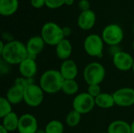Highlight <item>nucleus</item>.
<instances>
[{"mask_svg":"<svg viewBox=\"0 0 134 133\" xmlns=\"http://www.w3.org/2000/svg\"><path fill=\"white\" fill-rule=\"evenodd\" d=\"M62 28H63V33H64V38H65L67 37H68V36L71 35V27L65 26V27H63Z\"/></svg>","mask_w":134,"mask_h":133,"instance_id":"obj_33","label":"nucleus"},{"mask_svg":"<svg viewBox=\"0 0 134 133\" xmlns=\"http://www.w3.org/2000/svg\"><path fill=\"white\" fill-rule=\"evenodd\" d=\"M78 5H79V9L81 10V12L90 9V4L88 0H80L79 2Z\"/></svg>","mask_w":134,"mask_h":133,"instance_id":"obj_29","label":"nucleus"},{"mask_svg":"<svg viewBox=\"0 0 134 133\" xmlns=\"http://www.w3.org/2000/svg\"><path fill=\"white\" fill-rule=\"evenodd\" d=\"M46 133H64V126L59 120H52L45 127Z\"/></svg>","mask_w":134,"mask_h":133,"instance_id":"obj_24","label":"nucleus"},{"mask_svg":"<svg viewBox=\"0 0 134 133\" xmlns=\"http://www.w3.org/2000/svg\"><path fill=\"white\" fill-rule=\"evenodd\" d=\"M115 105L121 107H128L134 104V89L123 87L112 93Z\"/></svg>","mask_w":134,"mask_h":133,"instance_id":"obj_9","label":"nucleus"},{"mask_svg":"<svg viewBox=\"0 0 134 133\" xmlns=\"http://www.w3.org/2000/svg\"><path fill=\"white\" fill-rule=\"evenodd\" d=\"M108 133H132L130 125L123 120L113 121L108 127Z\"/></svg>","mask_w":134,"mask_h":133,"instance_id":"obj_19","label":"nucleus"},{"mask_svg":"<svg viewBox=\"0 0 134 133\" xmlns=\"http://www.w3.org/2000/svg\"><path fill=\"white\" fill-rule=\"evenodd\" d=\"M106 76L104 67L99 62L88 63L83 71V78L87 85H100Z\"/></svg>","mask_w":134,"mask_h":133,"instance_id":"obj_4","label":"nucleus"},{"mask_svg":"<svg viewBox=\"0 0 134 133\" xmlns=\"http://www.w3.org/2000/svg\"><path fill=\"white\" fill-rule=\"evenodd\" d=\"M19 7V0H0V14L9 16L14 14Z\"/></svg>","mask_w":134,"mask_h":133,"instance_id":"obj_17","label":"nucleus"},{"mask_svg":"<svg viewBox=\"0 0 134 133\" xmlns=\"http://www.w3.org/2000/svg\"><path fill=\"white\" fill-rule=\"evenodd\" d=\"M2 125L9 132H14L17 130L18 129V125H19V119L20 117L15 113V112H11L9 114L6 115L3 118H2Z\"/></svg>","mask_w":134,"mask_h":133,"instance_id":"obj_20","label":"nucleus"},{"mask_svg":"<svg viewBox=\"0 0 134 133\" xmlns=\"http://www.w3.org/2000/svg\"><path fill=\"white\" fill-rule=\"evenodd\" d=\"M31 5L35 9H40L46 5V0H30Z\"/></svg>","mask_w":134,"mask_h":133,"instance_id":"obj_30","label":"nucleus"},{"mask_svg":"<svg viewBox=\"0 0 134 133\" xmlns=\"http://www.w3.org/2000/svg\"><path fill=\"white\" fill-rule=\"evenodd\" d=\"M66 0H46V5L49 9H57L65 5Z\"/></svg>","mask_w":134,"mask_h":133,"instance_id":"obj_28","label":"nucleus"},{"mask_svg":"<svg viewBox=\"0 0 134 133\" xmlns=\"http://www.w3.org/2000/svg\"><path fill=\"white\" fill-rule=\"evenodd\" d=\"M38 129V121L34 115L27 113L20 117L17 129L19 133H35Z\"/></svg>","mask_w":134,"mask_h":133,"instance_id":"obj_11","label":"nucleus"},{"mask_svg":"<svg viewBox=\"0 0 134 133\" xmlns=\"http://www.w3.org/2000/svg\"><path fill=\"white\" fill-rule=\"evenodd\" d=\"M101 37L109 46L119 45L124 38V31L121 26L117 24H110L102 31Z\"/></svg>","mask_w":134,"mask_h":133,"instance_id":"obj_6","label":"nucleus"},{"mask_svg":"<svg viewBox=\"0 0 134 133\" xmlns=\"http://www.w3.org/2000/svg\"><path fill=\"white\" fill-rule=\"evenodd\" d=\"M133 32H134V25H133Z\"/></svg>","mask_w":134,"mask_h":133,"instance_id":"obj_43","label":"nucleus"},{"mask_svg":"<svg viewBox=\"0 0 134 133\" xmlns=\"http://www.w3.org/2000/svg\"><path fill=\"white\" fill-rule=\"evenodd\" d=\"M5 43H4V41L1 40L0 41V53L3 50V49L5 47Z\"/></svg>","mask_w":134,"mask_h":133,"instance_id":"obj_35","label":"nucleus"},{"mask_svg":"<svg viewBox=\"0 0 134 133\" xmlns=\"http://www.w3.org/2000/svg\"><path fill=\"white\" fill-rule=\"evenodd\" d=\"M87 92L94 99L97 97L102 92L100 85H89L87 88Z\"/></svg>","mask_w":134,"mask_h":133,"instance_id":"obj_27","label":"nucleus"},{"mask_svg":"<svg viewBox=\"0 0 134 133\" xmlns=\"http://www.w3.org/2000/svg\"><path fill=\"white\" fill-rule=\"evenodd\" d=\"M95 99L87 92L77 94L72 101L73 110L78 111L82 115L90 113L95 107Z\"/></svg>","mask_w":134,"mask_h":133,"instance_id":"obj_7","label":"nucleus"},{"mask_svg":"<svg viewBox=\"0 0 134 133\" xmlns=\"http://www.w3.org/2000/svg\"><path fill=\"white\" fill-rule=\"evenodd\" d=\"M100 133H108V132H100Z\"/></svg>","mask_w":134,"mask_h":133,"instance_id":"obj_42","label":"nucleus"},{"mask_svg":"<svg viewBox=\"0 0 134 133\" xmlns=\"http://www.w3.org/2000/svg\"><path fill=\"white\" fill-rule=\"evenodd\" d=\"M45 45L46 43L41 35H35L30 38L26 43L27 57L36 60V56L44 49Z\"/></svg>","mask_w":134,"mask_h":133,"instance_id":"obj_12","label":"nucleus"},{"mask_svg":"<svg viewBox=\"0 0 134 133\" xmlns=\"http://www.w3.org/2000/svg\"><path fill=\"white\" fill-rule=\"evenodd\" d=\"M104 42L102 37L97 34L88 35L83 42V48L86 54L93 57L101 58L103 56Z\"/></svg>","mask_w":134,"mask_h":133,"instance_id":"obj_5","label":"nucleus"},{"mask_svg":"<svg viewBox=\"0 0 134 133\" xmlns=\"http://www.w3.org/2000/svg\"><path fill=\"white\" fill-rule=\"evenodd\" d=\"M35 133H46L45 129H38V131Z\"/></svg>","mask_w":134,"mask_h":133,"instance_id":"obj_39","label":"nucleus"},{"mask_svg":"<svg viewBox=\"0 0 134 133\" xmlns=\"http://www.w3.org/2000/svg\"><path fill=\"white\" fill-rule=\"evenodd\" d=\"M132 71H133V73H134V63H133V68H132Z\"/></svg>","mask_w":134,"mask_h":133,"instance_id":"obj_41","label":"nucleus"},{"mask_svg":"<svg viewBox=\"0 0 134 133\" xmlns=\"http://www.w3.org/2000/svg\"><path fill=\"white\" fill-rule=\"evenodd\" d=\"M18 66L20 75L25 78H33L38 72L36 60L29 57H27Z\"/></svg>","mask_w":134,"mask_h":133,"instance_id":"obj_13","label":"nucleus"},{"mask_svg":"<svg viewBox=\"0 0 134 133\" xmlns=\"http://www.w3.org/2000/svg\"><path fill=\"white\" fill-rule=\"evenodd\" d=\"M96 106L101 109H110L115 105V100L112 94L108 92H101L95 98Z\"/></svg>","mask_w":134,"mask_h":133,"instance_id":"obj_18","label":"nucleus"},{"mask_svg":"<svg viewBox=\"0 0 134 133\" xmlns=\"http://www.w3.org/2000/svg\"><path fill=\"white\" fill-rule=\"evenodd\" d=\"M64 78L60 72L55 69L44 71L39 78V86L45 93L54 94L61 91Z\"/></svg>","mask_w":134,"mask_h":133,"instance_id":"obj_2","label":"nucleus"},{"mask_svg":"<svg viewBox=\"0 0 134 133\" xmlns=\"http://www.w3.org/2000/svg\"><path fill=\"white\" fill-rule=\"evenodd\" d=\"M131 126V132L134 133V121L132 122V124L130 125Z\"/></svg>","mask_w":134,"mask_h":133,"instance_id":"obj_38","label":"nucleus"},{"mask_svg":"<svg viewBox=\"0 0 134 133\" xmlns=\"http://www.w3.org/2000/svg\"><path fill=\"white\" fill-rule=\"evenodd\" d=\"M2 39L3 40H5V41H6V42H12V41H13L14 39H13V36L11 34H9V32H4V33H2Z\"/></svg>","mask_w":134,"mask_h":133,"instance_id":"obj_32","label":"nucleus"},{"mask_svg":"<svg viewBox=\"0 0 134 133\" xmlns=\"http://www.w3.org/2000/svg\"><path fill=\"white\" fill-rule=\"evenodd\" d=\"M79 86L76 80H64L62 85L61 91L68 96H73L77 94Z\"/></svg>","mask_w":134,"mask_h":133,"instance_id":"obj_22","label":"nucleus"},{"mask_svg":"<svg viewBox=\"0 0 134 133\" xmlns=\"http://www.w3.org/2000/svg\"><path fill=\"white\" fill-rule=\"evenodd\" d=\"M132 46H133V49H134V40L133 42V44H132Z\"/></svg>","mask_w":134,"mask_h":133,"instance_id":"obj_40","label":"nucleus"},{"mask_svg":"<svg viewBox=\"0 0 134 133\" xmlns=\"http://www.w3.org/2000/svg\"><path fill=\"white\" fill-rule=\"evenodd\" d=\"M11 112H13L12 104L5 97L2 96L0 98V118H3Z\"/></svg>","mask_w":134,"mask_h":133,"instance_id":"obj_25","label":"nucleus"},{"mask_svg":"<svg viewBox=\"0 0 134 133\" xmlns=\"http://www.w3.org/2000/svg\"><path fill=\"white\" fill-rule=\"evenodd\" d=\"M34 84V80L33 78H25L24 77H18L15 79L14 81V85L16 87H17L20 89H22L24 91V89L29 85Z\"/></svg>","mask_w":134,"mask_h":133,"instance_id":"obj_26","label":"nucleus"},{"mask_svg":"<svg viewBox=\"0 0 134 133\" xmlns=\"http://www.w3.org/2000/svg\"><path fill=\"white\" fill-rule=\"evenodd\" d=\"M96 20L97 16L93 10L89 9L82 11L78 17V26L83 31H89L94 27Z\"/></svg>","mask_w":134,"mask_h":133,"instance_id":"obj_15","label":"nucleus"},{"mask_svg":"<svg viewBox=\"0 0 134 133\" xmlns=\"http://www.w3.org/2000/svg\"><path fill=\"white\" fill-rule=\"evenodd\" d=\"M5 98L10 102L12 105L20 103L22 101H24V91L18 89L15 85H13L8 89Z\"/></svg>","mask_w":134,"mask_h":133,"instance_id":"obj_21","label":"nucleus"},{"mask_svg":"<svg viewBox=\"0 0 134 133\" xmlns=\"http://www.w3.org/2000/svg\"><path fill=\"white\" fill-rule=\"evenodd\" d=\"M81 118H82V114L78 111L72 110L67 114L65 122L68 126L71 128H75L79 125L81 122Z\"/></svg>","mask_w":134,"mask_h":133,"instance_id":"obj_23","label":"nucleus"},{"mask_svg":"<svg viewBox=\"0 0 134 133\" xmlns=\"http://www.w3.org/2000/svg\"><path fill=\"white\" fill-rule=\"evenodd\" d=\"M112 62L118 70L121 71H128L133 68L134 59L129 53L121 50L113 56Z\"/></svg>","mask_w":134,"mask_h":133,"instance_id":"obj_10","label":"nucleus"},{"mask_svg":"<svg viewBox=\"0 0 134 133\" xmlns=\"http://www.w3.org/2000/svg\"><path fill=\"white\" fill-rule=\"evenodd\" d=\"M44 93L39 85H29L24 91V102L31 107H37L42 103Z\"/></svg>","mask_w":134,"mask_h":133,"instance_id":"obj_8","label":"nucleus"},{"mask_svg":"<svg viewBox=\"0 0 134 133\" xmlns=\"http://www.w3.org/2000/svg\"><path fill=\"white\" fill-rule=\"evenodd\" d=\"M0 133H9V132L1 125H0Z\"/></svg>","mask_w":134,"mask_h":133,"instance_id":"obj_37","label":"nucleus"},{"mask_svg":"<svg viewBox=\"0 0 134 133\" xmlns=\"http://www.w3.org/2000/svg\"><path fill=\"white\" fill-rule=\"evenodd\" d=\"M26 45L18 40L5 42L3 50L0 53L2 60L9 65H19L27 57Z\"/></svg>","mask_w":134,"mask_h":133,"instance_id":"obj_1","label":"nucleus"},{"mask_svg":"<svg viewBox=\"0 0 134 133\" xmlns=\"http://www.w3.org/2000/svg\"><path fill=\"white\" fill-rule=\"evenodd\" d=\"M9 64L6 62H5L4 60H1V63H0V71H1V74H7L9 71Z\"/></svg>","mask_w":134,"mask_h":133,"instance_id":"obj_31","label":"nucleus"},{"mask_svg":"<svg viewBox=\"0 0 134 133\" xmlns=\"http://www.w3.org/2000/svg\"><path fill=\"white\" fill-rule=\"evenodd\" d=\"M72 53V45L68 38H64L56 45V55L61 60H68Z\"/></svg>","mask_w":134,"mask_h":133,"instance_id":"obj_16","label":"nucleus"},{"mask_svg":"<svg viewBox=\"0 0 134 133\" xmlns=\"http://www.w3.org/2000/svg\"><path fill=\"white\" fill-rule=\"evenodd\" d=\"M41 37L46 45L56 46L64 38L63 28L54 22H46L41 29Z\"/></svg>","mask_w":134,"mask_h":133,"instance_id":"obj_3","label":"nucleus"},{"mask_svg":"<svg viewBox=\"0 0 134 133\" xmlns=\"http://www.w3.org/2000/svg\"><path fill=\"white\" fill-rule=\"evenodd\" d=\"M120 49H119L118 45H114V46H110V53L113 56H115L116 53H118L119 52H120Z\"/></svg>","mask_w":134,"mask_h":133,"instance_id":"obj_34","label":"nucleus"},{"mask_svg":"<svg viewBox=\"0 0 134 133\" xmlns=\"http://www.w3.org/2000/svg\"><path fill=\"white\" fill-rule=\"evenodd\" d=\"M75 2V0H66L65 1V5H72Z\"/></svg>","mask_w":134,"mask_h":133,"instance_id":"obj_36","label":"nucleus"},{"mask_svg":"<svg viewBox=\"0 0 134 133\" xmlns=\"http://www.w3.org/2000/svg\"><path fill=\"white\" fill-rule=\"evenodd\" d=\"M59 71L64 80H75L79 74V69L76 63L71 59L62 62Z\"/></svg>","mask_w":134,"mask_h":133,"instance_id":"obj_14","label":"nucleus"}]
</instances>
